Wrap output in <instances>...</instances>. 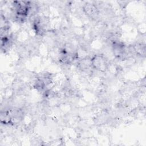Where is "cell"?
Here are the masks:
<instances>
[{
  "mask_svg": "<svg viewBox=\"0 0 146 146\" xmlns=\"http://www.w3.org/2000/svg\"><path fill=\"white\" fill-rule=\"evenodd\" d=\"M91 66L93 68L103 71L106 70L107 66V60L102 55H95L91 58Z\"/></svg>",
  "mask_w": 146,
  "mask_h": 146,
  "instance_id": "2",
  "label": "cell"
},
{
  "mask_svg": "<svg viewBox=\"0 0 146 146\" xmlns=\"http://www.w3.org/2000/svg\"><path fill=\"white\" fill-rule=\"evenodd\" d=\"M30 1H13L12 2L14 12L15 14V18L18 20L23 21L28 16L32 9V4Z\"/></svg>",
  "mask_w": 146,
  "mask_h": 146,
  "instance_id": "1",
  "label": "cell"
}]
</instances>
